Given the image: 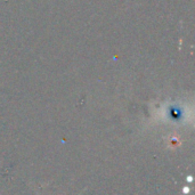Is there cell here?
Wrapping results in <instances>:
<instances>
[{
	"instance_id": "cell-1",
	"label": "cell",
	"mask_w": 195,
	"mask_h": 195,
	"mask_svg": "<svg viewBox=\"0 0 195 195\" xmlns=\"http://www.w3.org/2000/svg\"><path fill=\"white\" fill-rule=\"evenodd\" d=\"M182 192L185 193V194H187V193H189V187H184V191Z\"/></svg>"
},
{
	"instance_id": "cell-2",
	"label": "cell",
	"mask_w": 195,
	"mask_h": 195,
	"mask_svg": "<svg viewBox=\"0 0 195 195\" xmlns=\"http://www.w3.org/2000/svg\"><path fill=\"white\" fill-rule=\"evenodd\" d=\"M192 176H188V177H187V182H192Z\"/></svg>"
}]
</instances>
